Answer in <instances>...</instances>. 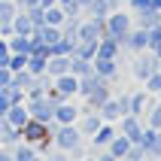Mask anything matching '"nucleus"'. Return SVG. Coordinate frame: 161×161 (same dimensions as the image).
Wrapping results in <instances>:
<instances>
[{"label": "nucleus", "mask_w": 161, "mask_h": 161, "mask_svg": "<svg viewBox=\"0 0 161 161\" xmlns=\"http://www.w3.org/2000/svg\"><path fill=\"white\" fill-rule=\"evenodd\" d=\"M21 140H25V143H31V146L46 149V146L52 143V131H49V125H43V122L27 119L25 125H21Z\"/></svg>", "instance_id": "f257e3e1"}, {"label": "nucleus", "mask_w": 161, "mask_h": 161, "mask_svg": "<svg viewBox=\"0 0 161 161\" xmlns=\"http://www.w3.org/2000/svg\"><path fill=\"white\" fill-rule=\"evenodd\" d=\"M79 128L76 125H58L55 128V134H52V143L58 146V149H61V152H70L73 146L79 143Z\"/></svg>", "instance_id": "f03ea898"}, {"label": "nucleus", "mask_w": 161, "mask_h": 161, "mask_svg": "<svg viewBox=\"0 0 161 161\" xmlns=\"http://www.w3.org/2000/svg\"><path fill=\"white\" fill-rule=\"evenodd\" d=\"M27 107V116L31 119H36V122H43V125H49V122H52V113H55V103L49 97H34V100H27L25 103Z\"/></svg>", "instance_id": "7ed1b4c3"}, {"label": "nucleus", "mask_w": 161, "mask_h": 161, "mask_svg": "<svg viewBox=\"0 0 161 161\" xmlns=\"http://www.w3.org/2000/svg\"><path fill=\"white\" fill-rule=\"evenodd\" d=\"M52 88L58 91L64 100H67V97H73V94L79 91V76H73V73H61V76H55Z\"/></svg>", "instance_id": "20e7f679"}, {"label": "nucleus", "mask_w": 161, "mask_h": 161, "mask_svg": "<svg viewBox=\"0 0 161 161\" xmlns=\"http://www.w3.org/2000/svg\"><path fill=\"white\" fill-rule=\"evenodd\" d=\"M140 131H143V119H140V116H131V113H125V116L119 119V134L128 137L131 143L140 137Z\"/></svg>", "instance_id": "39448f33"}, {"label": "nucleus", "mask_w": 161, "mask_h": 161, "mask_svg": "<svg viewBox=\"0 0 161 161\" xmlns=\"http://www.w3.org/2000/svg\"><path fill=\"white\" fill-rule=\"evenodd\" d=\"M100 125H103V119L97 116V109H85V113H79V119H76V128H79L82 137H91Z\"/></svg>", "instance_id": "423d86ee"}, {"label": "nucleus", "mask_w": 161, "mask_h": 161, "mask_svg": "<svg viewBox=\"0 0 161 161\" xmlns=\"http://www.w3.org/2000/svg\"><path fill=\"white\" fill-rule=\"evenodd\" d=\"M79 113H82V109H76V107L70 103V100H61V103L55 107L52 119L58 122V125H76V119H79Z\"/></svg>", "instance_id": "0eeeda50"}, {"label": "nucleus", "mask_w": 161, "mask_h": 161, "mask_svg": "<svg viewBox=\"0 0 161 161\" xmlns=\"http://www.w3.org/2000/svg\"><path fill=\"white\" fill-rule=\"evenodd\" d=\"M97 116L103 119V122H109V125H113V122H119L125 113H122V107H119V100H116V97H107V100L97 107Z\"/></svg>", "instance_id": "6e6552de"}, {"label": "nucleus", "mask_w": 161, "mask_h": 161, "mask_svg": "<svg viewBox=\"0 0 161 161\" xmlns=\"http://www.w3.org/2000/svg\"><path fill=\"white\" fill-rule=\"evenodd\" d=\"M116 134H119L116 128L109 125V122H103V125H100L97 131L91 134V146H94V152H97L100 146H107V143H109V140H113V137H116Z\"/></svg>", "instance_id": "1a4fd4ad"}, {"label": "nucleus", "mask_w": 161, "mask_h": 161, "mask_svg": "<svg viewBox=\"0 0 161 161\" xmlns=\"http://www.w3.org/2000/svg\"><path fill=\"white\" fill-rule=\"evenodd\" d=\"M158 58H155V55H143V58H137L134 61V76L137 79H146V76H149V73H155L158 70Z\"/></svg>", "instance_id": "9d476101"}, {"label": "nucleus", "mask_w": 161, "mask_h": 161, "mask_svg": "<svg viewBox=\"0 0 161 161\" xmlns=\"http://www.w3.org/2000/svg\"><path fill=\"white\" fill-rule=\"evenodd\" d=\"M21 140V131L15 125H9L6 119H0V146H15Z\"/></svg>", "instance_id": "9b49d317"}, {"label": "nucleus", "mask_w": 161, "mask_h": 161, "mask_svg": "<svg viewBox=\"0 0 161 161\" xmlns=\"http://www.w3.org/2000/svg\"><path fill=\"white\" fill-rule=\"evenodd\" d=\"M3 119H6L9 125H15L18 131H21V125H25L31 116H27V107H25V103H12V107H9V113H6Z\"/></svg>", "instance_id": "f8f14e48"}, {"label": "nucleus", "mask_w": 161, "mask_h": 161, "mask_svg": "<svg viewBox=\"0 0 161 161\" xmlns=\"http://www.w3.org/2000/svg\"><path fill=\"white\" fill-rule=\"evenodd\" d=\"M85 97H88V109H97L100 103L109 97V91H107V79H103V82H97V85H94V88H91Z\"/></svg>", "instance_id": "ddd939ff"}, {"label": "nucleus", "mask_w": 161, "mask_h": 161, "mask_svg": "<svg viewBox=\"0 0 161 161\" xmlns=\"http://www.w3.org/2000/svg\"><path fill=\"white\" fill-rule=\"evenodd\" d=\"M91 70L97 73L100 79H113V76H116V58H97Z\"/></svg>", "instance_id": "4468645a"}, {"label": "nucleus", "mask_w": 161, "mask_h": 161, "mask_svg": "<svg viewBox=\"0 0 161 161\" xmlns=\"http://www.w3.org/2000/svg\"><path fill=\"white\" fill-rule=\"evenodd\" d=\"M128 146H131V140H128V137H122V134H116V137L107 143V152L113 155V158H125Z\"/></svg>", "instance_id": "2eb2a0df"}, {"label": "nucleus", "mask_w": 161, "mask_h": 161, "mask_svg": "<svg viewBox=\"0 0 161 161\" xmlns=\"http://www.w3.org/2000/svg\"><path fill=\"white\" fill-rule=\"evenodd\" d=\"M149 109V103H146V94L143 91H137V94H131V100H128V113L131 116H140L143 119V113Z\"/></svg>", "instance_id": "dca6fc26"}, {"label": "nucleus", "mask_w": 161, "mask_h": 161, "mask_svg": "<svg viewBox=\"0 0 161 161\" xmlns=\"http://www.w3.org/2000/svg\"><path fill=\"white\" fill-rule=\"evenodd\" d=\"M34 155H36V146L21 143V140H18V143H15V149H12V161H31Z\"/></svg>", "instance_id": "f3484780"}, {"label": "nucleus", "mask_w": 161, "mask_h": 161, "mask_svg": "<svg viewBox=\"0 0 161 161\" xmlns=\"http://www.w3.org/2000/svg\"><path fill=\"white\" fill-rule=\"evenodd\" d=\"M70 73H73V76H85V73H91V61L73 55V58H70Z\"/></svg>", "instance_id": "a211bd4d"}, {"label": "nucleus", "mask_w": 161, "mask_h": 161, "mask_svg": "<svg viewBox=\"0 0 161 161\" xmlns=\"http://www.w3.org/2000/svg\"><path fill=\"white\" fill-rule=\"evenodd\" d=\"M9 85H15V88H31V85H34V76H31V73L27 70H15L12 73V82H9Z\"/></svg>", "instance_id": "6ab92c4d"}, {"label": "nucleus", "mask_w": 161, "mask_h": 161, "mask_svg": "<svg viewBox=\"0 0 161 161\" xmlns=\"http://www.w3.org/2000/svg\"><path fill=\"white\" fill-rule=\"evenodd\" d=\"M125 158L128 161H146V149L140 143H131V146H128V152H125Z\"/></svg>", "instance_id": "aec40b11"}, {"label": "nucleus", "mask_w": 161, "mask_h": 161, "mask_svg": "<svg viewBox=\"0 0 161 161\" xmlns=\"http://www.w3.org/2000/svg\"><path fill=\"white\" fill-rule=\"evenodd\" d=\"M9 52H12V55H27V52H31V43H27L25 36H15L12 46H9Z\"/></svg>", "instance_id": "412c9836"}, {"label": "nucleus", "mask_w": 161, "mask_h": 161, "mask_svg": "<svg viewBox=\"0 0 161 161\" xmlns=\"http://www.w3.org/2000/svg\"><path fill=\"white\" fill-rule=\"evenodd\" d=\"M146 91H161V70H155V73H149L146 76Z\"/></svg>", "instance_id": "4be33fe9"}, {"label": "nucleus", "mask_w": 161, "mask_h": 161, "mask_svg": "<svg viewBox=\"0 0 161 161\" xmlns=\"http://www.w3.org/2000/svg\"><path fill=\"white\" fill-rule=\"evenodd\" d=\"M146 128H152V131H161V103L149 109V125H146Z\"/></svg>", "instance_id": "5701e85b"}, {"label": "nucleus", "mask_w": 161, "mask_h": 161, "mask_svg": "<svg viewBox=\"0 0 161 161\" xmlns=\"http://www.w3.org/2000/svg\"><path fill=\"white\" fill-rule=\"evenodd\" d=\"M116 46L119 43H109V40H107V43H100L97 46V58H116Z\"/></svg>", "instance_id": "b1692460"}, {"label": "nucleus", "mask_w": 161, "mask_h": 161, "mask_svg": "<svg viewBox=\"0 0 161 161\" xmlns=\"http://www.w3.org/2000/svg\"><path fill=\"white\" fill-rule=\"evenodd\" d=\"M25 64H27V55H9V70L15 73V70H25Z\"/></svg>", "instance_id": "393cba45"}, {"label": "nucleus", "mask_w": 161, "mask_h": 161, "mask_svg": "<svg viewBox=\"0 0 161 161\" xmlns=\"http://www.w3.org/2000/svg\"><path fill=\"white\" fill-rule=\"evenodd\" d=\"M97 34H100V25H85L82 27V40H88V43H97Z\"/></svg>", "instance_id": "a878e982"}, {"label": "nucleus", "mask_w": 161, "mask_h": 161, "mask_svg": "<svg viewBox=\"0 0 161 161\" xmlns=\"http://www.w3.org/2000/svg\"><path fill=\"white\" fill-rule=\"evenodd\" d=\"M146 43H149V36H146V34H134V36H131V46H134V49H143Z\"/></svg>", "instance_id": "bb28decb"}, {"label": "nucleus", "mask_w": 161, "mask_h": 161, "mask_svg": "<svg viewBox=\"0 0 161 161\" xmlns=\"http://www.w3.org/2000/svg\"><path fill=\"white\" fill-rule=\"evenodd\" d=\"M15 31H18L21 36H25L27 31H31V21H27V18H18V21H15Z\"/></svg>", "instance_id": "cd10ccee"}, {"label": "nucleus", "mask_w": 161, "mask_h": 161, "mask_svg": "<svg viewBox=\"0 0 161 161\" xmlns=\"http://www.w3.org/2000/svg\"><path fill=\"white\" fill-rule=\"evenodd\" d=\"M9 107H12V103H9V100H6V94L0 91V119H3V116L9 113Z\"/></svg>", "instance_id": "c85d7f7f"}, {"label": "nucleus", "mask_w": 161, "mask_h": 161, "mask_svg": "<svg viewBox=\"0 0 161 161\" xmlns=\"http://www.w3.org/2000/svg\"><path fill=\"white\" fill-rule=\"evenodd\" d=\"M6 64H9V46L0 43V67H6Z\"/></svg>", "instance_id": "c756f323"}, {"label": "nucleus", "mask_w": 161, "mask_h": 161, "mask_svg": "<svg viewBox=\"0 0 161 161\" xmlns=\"http://www.w3.org/2000/svg\"><path fill=\"white\" fill-rule=\"evenodd\" d=\"M0 161H12V149L9 146H0Z\"/></svg>", "instance_id": "7c9ffc66"}, {"label": "nucleus", "mask_w": 161, "mask_h": 161, "mask_svg": "<svg viewBox=\"0 0 161 161\" xmlns=\"http://www.w3.org/2000/svg\"><path fill=\"white\" fill-rule=\"evenodd\" d=\"M6 18H9V6H6V3H0V21H6Z\"/></svg>", "instance_id": "2f4dec72"}, {"label": "nucleus", "mask_w": 161, "mask_h": 161, "mask_svg": "<svg viewBox=\"0 0 161 161\" xmlns=\"http://www.w3.org/2000/svg\"><path fill=\"white\" fill-rule=\"evenodd\" d=\"M97 161H119V158H113L109 152H100V155H97Z\"/></svg>", "instance_id": "473e14b6"}, {"label": "nucleus", "mask_w": 161, "mask_h": 161, "mask_svg": "<svg viewBox=\"0 0 161 161\" xmlns=\"http://www.w3.org/2000/svg\"><path fill=\"white\" fill-rule=\"evenodd\" d=\"M146 3H149V0H134V6H137V9H143Z\"/></svg>", "instance_id": "72a5a7b5"}, {"label": "nucleus", "mask_w": 161, "mask_h": 161, "mask_svg": "<svg viewBox=\"0 0 161 161\" xmlns=\"http://www.w3.org/2000/svg\"><path fill=\"white\" fill-rule=\"evenodd\" d=\"M49 161H67V155H55V158H49Z\"/></svg>", "instance_id": "f704fd0d"}, {"label": "nucleus", "mask_w": 161, "mask_h": 161, "mask_svg": "<svg viewBox=\"0 0 161 161\" xmlns=\"http://www.w3.org/2000/svg\"><path fill=\"white\" fill-rule=\"evenodd\" d=\"M79 161H97V158H79Z\"/></svg>", "instance_id": "c9c22d12"}, {"label": "nucleus", "mask_w": 161, "mask_h": 161, "mask_svg": "<svg viewBox=\"0 0 161 161\" xmlns=\"http://www.w3.org/2000/svg\"><path fill=\"white\" fill-rule=\"evenodd\" d=\"M31 161H43V158H36V155H34V158H31Z\"/></svg>", "instance_id": "e433bc0d"}, {"label": "nucleus", "mask_w": 161, "mask_h": 161, "mask_svg": "<svg viewBox=\"0 0 161 161\" xmlns=\"http://www.w3.org/2000/svg\"><path fill=\"white\" fill-rule=\"evenodd\" d=\"M67 161H70V158H67Z\"/></svg>", "instance_id": "4c0bfd02"}, {"label": "nucleus", "mask_w": 161, "mask_h": 161, "mask_svg": "<svg viewBox=\"0 0 161 161\" xmlns=\"http://www.w3.org/2000/svg\"><path fill=\"white\" fill-rule=\"evenodd\" d=\"M158 70H161V67H158Z\"/></svg>", "instance_id": "58836bf2"}]
</instances>
